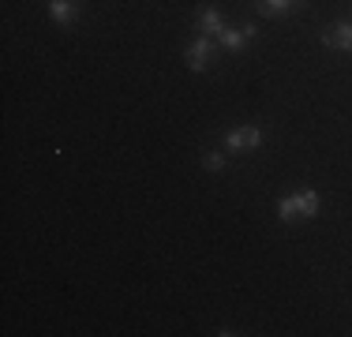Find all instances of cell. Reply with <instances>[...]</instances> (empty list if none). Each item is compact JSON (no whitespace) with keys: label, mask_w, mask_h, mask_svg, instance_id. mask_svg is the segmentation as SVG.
<instances>
[{"label":"cell","mask_w":352,"mask_h":337,"mask_svg":"<svg viewBox=\"0 0 352 337\" xmlns=\"http://www.w3.org/2000/svg\"><path fill=\"white\" fill-rule=\"evenodd\" d=\"M278 217H281V221H300V217H307L304 191H296V195H285V199L278 202Z\"/></svg>","instance_id":"cell-4"},{"label":"cell","mask_w":352,"mask_h":337,"mask_svg":"<svg viewBox=\"0 0 352 337\" xmlns=\"http://www.w3.org/2000/svg\"><path fill=\"white\" fill-rule=\"evenodd\" d=\"M225 146L232 150V154H240V150H258L263 146V128H236L225 135Z\"/></svg>","instance_id":"cell-2"},{"label":"cell","mask_w":352,"mask_h":337,"mask_svg":"<svg viewBox=\"0 0 352 337\" xmlns=\"http://www.w3.org/2000/svg\"><path fill=\"white\" fill-rule=\"evenodd\" d=\"M258 8H263V15H285L296 8V0H258Z\"/></svg>","instance_id":"cell-8"},{"label":"cell","mask_w":352,"mask_h":337,"mask_svg":"<svg viewBox=\"0 0 352 337\" xmlns=\"http://www.w3.org/2000/svg\"><path fill=\"white\" fill-rule=\"evenodd\" d=\"M203 165L210 168V173H221V165H225V154H206V157H203Z\"/></svg>","instance_id":"cell-9"},{"label":"cell","mask_w":352,"mask_h":337,"mask_svg":"<svg viewBox=\"0 0 352 337\" xmlns=\"http://www.w3.org/2000/svg\"><path fill=\"white\" fill-rule=\"evenodd\" d=\"M210 56H214V41L206 38V34H199V38L188 45V53H184V61H188V67H191V72H206V67H210Z\"/></svg>","instance_id":"cell-1"},{"label":"cell","mask_w":352,"mask_h":337,"mask_svg":"<svg viewBox=\"0 0 352 337\" xmlns=\"http://www.w3.org/2000/svg\"><path fill=\"white\" fill-rule=\"evenodd\" d=\"M49 19L60 23V27H68V23L75 19V4L72 0H49Z\"/></svg>","instance_id":"cell-7"},{"label":"cell","mask_w":352,"mask_h":337,"mask_svg":"<svg viewBox=\"0 0 352 337\" xmlns=\"http://www.w3.org/2000/svg\"><path fill=\"white\" fill-rule=\"evenodd\" d=\"M322 41L330 49H352V23H333V27H326Z\"/></svg>","instance_id":"cell-5"},{"label":"cell","mask_w":352,"mask_h":337,"mask_svg":"<svg viewBox=\"0 0 352 337\" xmlns=\"http://www.w3.org/2000/svg\"><path fill=\"white\" fill-rule=\"evenodd\" d=\"M251 38H255V23H244V27H236V30L225 27L221 34H217L221 49H232V53H236V49H244V41H251Z\"/></svg>","instance_id":"cell-3"},{"label":"cell","mask_w":352,"mask_h":337,"mask_svg":"<svg viewBox=\"0 0 352 337\" xmlns=\"http://www.w3.org/2000/svg\"><path fill=\"white\" fill-rule=\"evenodd\" d=\"M195 23H199V30H203L206 38H217V34L225 30V23H221V15H217V8H203V12L195 15Z\"/></svg>","instance_id":"cell-6"}]
</instances>
